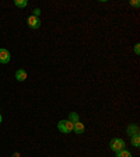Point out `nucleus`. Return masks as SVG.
I'll return each mask as SVG.
<instances>
[{
  "instance_id": "nucleus-1",
  "label": "nucleus",
  "mask_w": 140,
  "mask_h": 157,
  "mask_svg": "<svg viewBox=\"0 0 140 157\" xmlns=\"http://www.w3.org/2000/svg\"><path fill=\"white\" fill-rule=\"evenodd\" d=\"M109 147H111L112 151L118 153V151H121V150H123L125 149V140L123 139H121V137H115V139H112L111 140Z\"/></svg>"
},
{
  "instance_id": "nucleus-2",
  "label": "nucleus",
  "mask_w": 140,
  "mask_h": 157,
  "mask_svg": "<svg viewBox=\"0 0 140 157\" xmlns=\"http://www.w3.org/2000/svg\"><path fill=\"white\" fill-rule=\"evenodd\" d=\"M58 129L62 133H70V132H73V122H70L69 119H62L58 124Z\"/></svg>"
},
{
  "instance_id": "nucleus-3",
  "label": "nucleus",
  "mask_w": 140,
  "mask_h": 157,
  "mask_svg": "<svg viewBox=\"0 0 140 157\" xmlns=\"http://www.w3.org/2000/svg\"><path fill=\"white\" fill-rule=\"evenodd\" d=\"M27 23H28L29 28H34V29H36V28L41 27V20H39L38 17H34V16H29L28 20H27Z\"/></svg>"
},
{
  "instance_id": "nucleus-4",
  "label": "nucleus",
  "mask_w": 140,
  "mask_h": 157,
  "mask_svg": "<svg viewBox=\"0 0 140 157\" xmlns=\"http://www.w3.org/2000/svg\"><path fill=\"white\" fill-rule=\"evenodd\" d=\"M10 59H11V55H10L9 51H7V49H4V48L0 49V63L6 65V63L10 62Z\"/></svg>"
},
{
  "instance_id": "nucleus-5",
  "label": "nucleus",
  "mask_w": 140,
  "mask_h": 157,
  "mask_svg": "<svg viewBox=\"0 0 140 157\" xmlns=\"http://www.w3.org/2000/svg\"><path fill=\"white\" fill-rule=\"evenodd\" d=\"M84 131H85V128H84V125H83L80 121H77V122H74V124H73V132H74L76 135H81Z\"/></svg>"
},
{
  "instance_id": "nucleus-6",
  "label": "nucleus",
  "mask_w": 140,
  "mask_h": 157,
  "mask_svg": "<svg viewBox=\"0 0 140 157\" xmlns=\"http://www.w3.org/2000/svg\"><path fill=\"white\" fill-rule=\"evenodd\" d=\"M127 135H129V136H136V135H139V126H136V125H129V126H127Z\"/></svg>"
},
{
  "instance_id": "nucleus-7",
  "label": "nucleus",
  "mask_w": 140,
  "mask_h": 157,
  "mask_svg": "<svg viewBox=\"0 0 140 157\" xmlns=\"http://www.w3.org/2000/svg\"><path fill=\"white\" fill-rule=\"evenodd\" d=\"M16 78L18 80V82H24L27 78V72L24 70V69H18L16 72Z\"/></svg>"
},
{
  "instance_id": "nucleus-8",
  "label": "nucleus",
  "mask_w": 140,
  "mask_h": 157,
  "mask_svg": "<svg viewBox=\"0 0 140 157\" xmlns=\"http://www.w3.org/2000/svg\"><path fill=\"white\" fill-rule=\"evenodd\" d=\"M69 121L73 122V124L77 122V121H80V117H78L77 112H70V114H69Z\"/></svg>"
},
{
  "instance_id": "nucleus-9",
  "label": "nucleus",
  "mask_w": 140,
  "mask_h": 157,
  "mask_svg": "<svg viewBox=\"0 0 140 157\" xmlns=\"http://www.w3.org/2000/svg\"><path fill=\"white\" fill-rule=\"evenodd\" d=\"M131 140H132V144H133L134 147H140V136H139V135H136V136H132Z\"/></svg>"
},
{
  "instance_id": "nucleus-10",
  "label": "nucleus",
  "mask_w": 140,
  "mask_h": 157,
  "mask_svg": "<svg viewBox=\"0 0 140 157\" xmlns=\"http://www.w3.org/2000/svg\"><path fill=\"white\" fill-rule=\"evenodd\" d=\"M116 157H132L131 151H127V150H121V151H118L116 153Z\"/></svg>"
},
{
  "instance_id": "nucleus-11",
  "label": "nucleus",
  "mask_w": 140,
  "mask_h": 157,
  "mask_svg": "<svg viewBox=\"0 0 140 157\" xmlns=\"http://www.w3.org/2000/svg\"><path fill=\"white\" fill-rule=\"evenodd\" d=\"M14 4H16L17 7H20V9H24V7L27 6V0H16V2H14Z\"/></svg>"
},
{
  "instance_id": "nucleus-12",
  "label": "nucleus",
  "mask_w": 140,
  "mask_h": 157,
  "mask_svg": "<svg viewBox=\"0 0 140 157\" xmlns=\"http://www.w3.org/2000/svg\"><path fill=\"white\" fill-rule=\"evenodd\" d=\"M32 16H34V17H38V18H39V16H41V10H39V9H35V10H34V14H32Z\"/></svg>"
},
{
  "instance_id": "nucleus-13",
  "label": "nucleus",
  "mask_w": 140,
  "mask_h": 157,
  "mask_svg": "<svg viewBox=\"0 0 140 157\" xmlns=\"http://www.w3.org/2000/svg\"><path fill=\"white\" fill-rule=\"evenodd\" d=\"M134 53H136V55L140 53V44H136V45H134Z\"/></svg>"
},
{
  "instance_id": "nucleus-14",
  "label": "nucleus",
  "mask_w": 140,
  "mask_h": 157,
  "mask_svg": "<svg viewBox=\"0 0 140 157\" xmlns=\"http://www.w3.org/2000/svg\"><path fill=\"white\" fill-rule=\"evenodd\" d=\"M131 6H133V7H139V6H140V3H139V2H131Z\"/></svg>"
},
{
  "instance_id": "nucleus-15",
  "label": "nucleus",
  "mask_w": 140,
  "mask_h": 157,
  "mask_svg": "<svg viewBox=\"0 0 140 157\" xmlns=\"http://www.w3.org/2000/svg\"><path fill=\"white\" fill-rule=\"evenodd\" d=\"M2 121H3V118H2V115H0V124H2Z\"/></svg>"
}]
</instances>
